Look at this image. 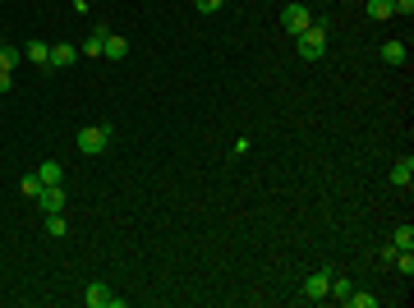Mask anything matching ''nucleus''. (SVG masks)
Segmentation results:
<instances>
[{"label":"nucleus","mask_w":414,"mask_h":308,"mask_svg":"<svg viewBox=\"0 0 414 308\" xmlns=\"http://www.w3.org/2000/svg\"><path fill=\"white\" fill-rule=\"evenodd\" d=\"M405 55H410V51H405V42H396V37L382 42V60H387V64H405Z\"/></svg>","instance_id":"14"},{"label":"nucleus","mask_w":414,"mask_h":308,"mask_svg":"<svg viewBox=\"0 0 414 308\" xmlns=\"http://www.w3.org/2000/svg\"><path fill=\"white\" fill-rule=\"evenodd\" d=\"M65 230H69V226H65V217H60V212H51V217H46V235H55V239H60Z\"/></svg>","instance_id":"19"},{"label":"nucleus","mask_w":414,"mask_h":308,"mask_svg":"<svg viewBox=\"0 0 414 308\" xmlns=\"http://www.w3.org/2000/svg\"><path fill=\"white\" fill-rule=\"evenodd\" d=\"M37 207L46 212V217H51V212H65V189H60V184H42Z\"/></svg>","instance_id":"6"},{"label":"nucleus","mask_w":414,"mask_h":308,"mask_svg":"<svg viewBox=\"0 0 414 308\" xmlns=\"http://www.w3.org/2000/svg\"><path fill=\"white\" fill-rule=\"evenodd\" d=\"M24 60V46H10V42H0V74H14V64Z\"/></svg>","instance_id":"11"},{"label":"nucleus","mask_w":414,"mask_h":308,"mask_svg":"<svg viewBox=\"0 0 414 308\" xmlns=\"http://www.w3.org/2000/svg\"><path fill=\"white\" fill-rule=\"evenodd\" d=\"M350 290H354V285H350L345 276H332V285H327V299H336V304H345V299H350Z\"/></svg>","instance_id":"15"},{"label":"nucleus","mask_w":414,"mask_h":308,"mask_svg":"<svg viewBox=\"0 0 414 308\" xmlns=\"http://www.w3.org/2000/svg\"><path fill=\"white\" fill-rule=\"evenodd\" d=\"M83 304H88V308H125V299L111 295V285H106V281H88V290H83Z\"/></svg>","instance_id":"3"},{"label":"nucleus","mask_w":414,"mask_h":308,"mask_svg":"<svg viewBox=\"0 0 414 308\" xmlns=\"http://www.w3.org/2000/svg\"><path fill=\"white\" fill-rule=\"evenodd\" d=\"M391 5H396V14H401V19H410V14H414V0H391Z\"/></svg>","instance_id":"22"},{"label":"nucleus","mask_w":414,"mask_h":308,"mask_svg":"<svg viewBox=\"0 0 414 308\" xmlns=\"http://www.w3.org/2000/svg\"><path fill=\"white\" fill-rule=\"evenodd\" d=\"M309 24H313V14L304 10V5H285V10H281V28L290 33V37H299Z\"/></svg>","instance_id":"4"},{"label":"nucleus","mask_w":414,"mask_h":308,"mask_svg":"<svg viewBox=\"0 0 414 308\" xmlns=\"http://www.w3.org/2000/svg\"><path fill=\"white\" fill-rule=\"evenodd\" d=\"M391 184H396V189H410L414 184V156H401V161L391 166Z\"/></svg>","instance_id":"8"},{"label":"nucleus","mask_w":414,"mask_h":308,"mask_svg":"<svg viewBox=\"0 0 414 308\" xmlns=\"http://www.w3.org/2000/svg\"><path fill=\"white\" fill-rule=\"evenodd\" d=\"M111 138H116V129H111V125H88V129H78L74 147L83 156H102L106 147H111Z\"/></svg>","instance_id":"1"},{"label":"nucleus","mask_w":414,"mask_h":308,"mask_svg":"<svg viewBox=\"0 0 414 308\" xmlns=\"http://www.w3.org/2000/svg\"><path fill=\"white\" fill-rule=\"evenodd\" d=\"M74 46H69V42H60V46H51V74L55 69H69V64H74Z\"/></svg>","instance_id":"12"},{"label":"nucleus","mask_w":414,"mask_h":308,"mask_svg":"<svg viewBox=\"0 0 414 308\" xmlns=\"http://www.w3.org/2000/svg\"><path fill=\"white\" fill-rule=\"evenodd\" d=\"M102 55H106V60H125V55H129V37H116V33H106Z\"/></svg>","instance_id":"9"},{"label":"nucleus","mask_w":414,"mask_h":308,"mask_svg":"<svg viewBox=\"0 0 414 308\" xmlns=\"http://www.w3.org/2000/svg\"><path fill=\"white\" fill-rule=\"evenodd\" d=\"M391 14H396L391 0H368V19H373V24H382V19H391Z\"/></svg>","instance_id":"16"},{"label":"nucleus","mask_w":414,"mask_h":308,"mask_svg":"<svg viewBox=\"0 0 414 308\" xmlns=\"http://www.w3.org/2000/svg\"><path fill=\"white\" fill-rule=\"evenodd\" d=\"M391 244H396V248H414V226H410V221H405L401 230L391 235Z\"/></svg>","instance_id":"17"},{"label":"nucleus","mask_w":414,"mask_h":308,"mask_svg":"<svg viewBox=\"0 0 414 308\" xmlns=\"http://www.w3.org/2000/svg\"><path fill=\"white\" fill-rule=\"evenodd\" d=\"M19 189H24L28 198H37V193H42V180H37V170H33V175H24V180H19Z\"/></svg>","instance_id":"20"},{"label":"nucleus","mask_w":414,"mask_h":308,"mask_svg":"<svg viewBox=\"0 0 414 308\" xmlns=\"http://www.w3.org/2000/svg\"><path fill=\"white\" fill-rule=\"evenodd\" d=\"M327 285H332V271H313L309 281L299 285V295L309 299V304H323V299H327Z\"/></svg>","instance_id":"5"},{"label":"nucleus","mask_w":414,"mask_h":308,"mask_svg":"<svg viewBox=\"0 0 414 308\" xmlns=\"http://www.w3.org/2000/svg\"><path fill=\"white\" fill-rule=\"evenodd\" d=\"M295 51H299V60H323L327 55V28L318 24V19L295 37Z\"/></svg>","instance_id":"2"},{"label":"nucleus","mask_w":414,"mask_h":308,"mask_svg":"<svg viewBox=\"0 0 414 308\" xmlns=\"http://www.w3.org/2000/svg\"><path fill=\"white\" fill-rule=\"evenodd\" d=\"M194 10H198V14H217L221 0H194Z\"/></svg>","instance_id":"21"},{"label":"nucleus","mask_w":414,"mask_h":308,"mask_svg":"<svg viewBox=\"0 0 414 308\" xmlns=\"http://www.w3.org/2000/svg\"><path fill=\"white\" fill-rule=\"evenodd\" d=\"M106 33H111V28H106V24H97V28L88 33V42L78 46V55H92V60H97V55H102V42H106Z\"/></svg>","instance_id":"10"},{"label":"nucleus","mask_w":414,"mask_h":308,"mask_svg":"<svg viewBox=\"0 0 414 308\" xmlns=\"http://www.w3.org/2000/svg\"><path fill=\"white\" fill-rule=\"evenodd\" d=\"M37 180H42V184H65V166H60V161H42V166H37Z\"/></svg>","instance_id":"13"},{"label":"nucleus","mask_w":414,"mask_h":308,"mask_svg":"<svg viewBox=\"0 0 414 308\" xmlns=\"http://www.w3.org/2000/svg\"><path fill=\"white\" fill-rule=\"evenodd\" d=\"M24 60H33V64L42 69V74H51V46H46L42 37H33V42L24 46Z\"/></svg>","instance_id":"7"},{"label":"nucleus","mask_w":414,"mask_h":308,"mask_svg":"<svg viewBox=\"0 0 414 308\" xmlns=\"http://www.w3.org/2000/svg\"><path fill=\"white\" fill-rule=\"evenodd\" d=\"M345 304H350V308H377V295H359V290H350Z\"/></svg>","instance_id":"18"}]
</instances>
